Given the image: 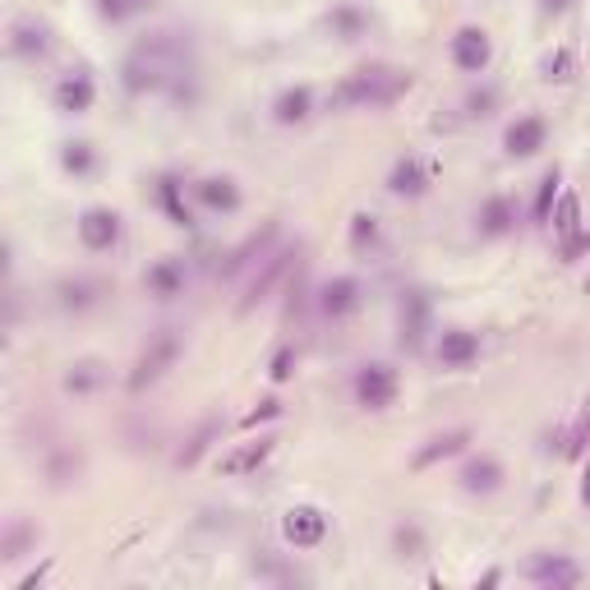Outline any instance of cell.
Masks as SVG:
<instances>
[{
  "label": "cell",
  "mask_w": 590,
  "mask_h": 590,
  "mask_svg": "<svg viewBox=\"0 0 590 590\" xmlns=\"http://www.w3.org/2000/svg\"><path fill=\"white\" fill-rule=\"evenodd\" d=\"M158 204H162V212L171 217L176 227H194V212H189V204H185V189H181V181L176 176H162L158 181Z\"/></svg>",
  "instance_id": "484cf974"
},
{
  "label": "cell",
  "mask_w": 590,
  "mask_h": 590,
  "mask_svg": "<svg viewBox=\"0 0 590 590\" xmlns=\"http://www.w3.org/2000/svg\"><path fill=\"white\" fill-rule=\"evenodd\" d=\"M351 250L356 254H374L379 250V217L374 212H356L351 217Z\"/></svg>",
  "instance_id": "e575fe53"
},
{
  "label": "cell",
  "mask_w": 590,
  "mask_h": 590,
  "mask_svg": "<svg viewBox=\"0 0 590 590\" xmlns=\"http://www.w3.org/2000/svg\"><path fill=\"white\" fill-rule=\"evenodd\" d=\"M28 544H37V531L28 527V521H10V527H5V540H0V558H5V563H14V558H24V549H28Z\"/></svg>",
  "instance_id": "836d02e7"
},
{
  "label": "cell",
  "mask_w": 590,
  "mask_h": 590,
  "mask_svg": "<svg viewBox=\"0 0 590 590\" xmlns=\"http://www.w3.org/2000/svg\"><path fill=\"white\" fill-rule=\"evenodd\" d=\"M402 346L406 351H420L425 337H429V296L425 291H402Z\"/></svg>",
  "instance_id": "4fadbf2b"
},
{
  "label": "cell",
  "mask_w": 590,
  "mask_h": 590,
  "mask_svg": "<svg viewBox=\"0 0 590 590\" xmlns=\"http://www.w3.org/2000/svg\"><path fill=\"white\" fill-rule=\"evenodd\" d=\"M360 300H365V287H360V277H333V281H323L314 304H319V314L323 319H351L360 310Z\"/></svg>",
  "instance_id": "ba28073f"
},
{
  "label": "cell",
  "mask_w": 590,
  "mask_h": 590,
  "mask_svg": "<svg viewBox=\"0 0 590 590\" xmlns=\"http://www.w3.org/2000/svg\"><path fill=\"white\" fill-rule=\"evenodd\" d=\"M475 360H479V333H471V327H448V333H439L443 369H471Z\"/></svg>",
  "instance_id": "ac0fdd59"
},
{
  "label": "cell",
  "mask_w": 590,
  "mask_h": 590,
  "mask_svg": "<svg viewBox=\"0 0 590 590\" xmlns=\"http://www.w3.org/2000/svg\"><path fill=\"white\" fill-rule=\"evenodd\" d=\"M47 572H51V558H47V563H42V567H33V572H28L24 581H19V590H37L42 581H47Z\"/></svg>",
  "instance_id": "7bdbcfd3"
},
{
  "label": "cell",
  "mask_w": 590,
  "mask_h": 590,
  "mask_svg": "<svg viewBox=\"0 0 590 590\" xmlns=\"http://www.w3.org/2000/svg\"><path fill=\"white\" fill-rule=\"evenodd\" d=\"M296 369H300V351H296V346H277V356L268 360V379L273 383H291Z\"/></svg>",
  "instance_id": "d590c367"
},
{
  "label": "cell",
  "mask_w": 590,
  "mask_h": 590,
  "mask_svg": "<svg viewBox=\"0 0 590 590\" xmlns=\"http://www.w3.org/2000/svg\"><path fill=\"white\" fill-rule=\"evenodd\" d=\"M586 448H590V397L581 402L577 420L567 425V433H563V456H567V462H581Z\"/></svg>",
  "instance_id": "f1b7e54d"
},
{
  "label": "cell",
  "mask_w": 590,
  "mask_h": 590,
  "mask_svg": "<svg viewBox=\"0 0 590 590\" xmlns=\"http://www.w3.org/2000/svg\"><path fill=\"white\" fill-rule=\"evenodd\" d=\"M281 410H287V406H281L277 397H264L254 410L240 415V429H258V425H268V420H281Z\"/></svg>",
  "instance_id": "8d00e7d4"
},
{
  "label": "cell",
  "mask_w": 590,
  "mask_h": 590,
  "mask_svg": "<svg viewBox=\"0 0 590 590\" xmlns=\"http://www.w3.org/2000/svg\"><path fill=\"white\" fill-rule=\"evenodd\" d=\"M581 502L590 508V462H586V471H581Z\"/></svg>",
  "instance_id": "f6af8a7d"
},
{
  "label": "cell",
  "mask_w": 590,
  "mask_h": 590,
  "mask_svg": "<svg viewBox=\"0 0 590 590\" xmlns=\"http://www.w3.org/2000/svg\"><path fill=\"white\" fill-rule=\"evenodd\" d=\"M544 143H549V125H544V116H517L508 125V135H502L508 158H535Z\"/></svg>",
  "instance_id": "5bb4252c"
},
{
  "label": "cell",
  "mask_w": 590,
  "mask_h": 590,
  "mask_svg": "<svg viewBox=\"0 0 590 590\" xmlns=\"http://www.w3.org/2000/svg\"><path fill=\"white\" fill-rule=\"evenodd\" d=\"M351 387H356V402L365 410H387L392 402L402 397V374L387 360H369V365L356 369V383Z\"/></svg>",
  "instance_id": "3957f363"
},
{
  "label": "cell",
  "mask_w": 590,
  "mask_h": 590,
  "mask_svg": "<svg viewBox=\"0 0 590 590\" xmlns=\"http://www.w3.org/2000/svg\"><path fill=\"white\" fill-rule=\"evenodd\" d=\"M558 194H563V171L558 166H549L544 171V181H540V189H535V227H549V212H554V204H558Z\"/></svg>",
  "instance_id": "f546056e"
},
{
  "label": "cell",
  "mask_w": 590,
  "mask_h": 590,
  "mask_svg": "<svg viewBox=\"0 0 590 590\" xmlns=\"http://www.w3.org/2000/svg\"><path fill=\"white\" fill-rule=\"evenodd\" d=\"M102 296H106V281H97V277H65V281H56V304H60V310L83 314V310H93Z\"/></svg>",
  "instance_id": "ffe728a7"
},
{
  "label": "cell",
  "mask_w": 590,
  "mask_h": 590,
  "mask_svg": "<svg viewBox=\"0 0 590 590\" xmlns=\"http://www.w3.org/2000/svg\"><path fill=\"white\" fill-rule=\"evenodd\" d=\"M365 28H369V14L360 5H337L327 14V33L337 42H356V37H365Z\"/></svg>",
  "instance_id": "83f0119b"
},
{
  "label": "cell",
  "mask_w": 590,
  "mask_h": 590,
  "mask_svg": "<svg viewBox=\"0 0 590 590\" xmlns=\"http://www.w3.org/2000/svg\"><path fill=\"white\" fill-rule=\"evenodd\" d=\"M296 258H300V245H291V250H277V254H268V258H264V268L254 273V281H250L245 300L235 304V314H240V319H245V314H254L258 304H264V300L273 296V287H277V281L287 277V268L296 264Z\"/></svg>",
  "instance_id": "5b68a950"
},
{
  "label": "cell",
  "mask_w": 590,
  "mask_h": 590,
  "mask_svg": "<svg viewBox=\"0 0 590 590\" xmlns=\"http://www.w3.org/2000/svg\"><path fill=\"white\" fill-rule=\"evenodd\" d=\"M502 479H508V471H502V462H498V456H489V452L471 456V462L456 471V485H462L466 494H479V498L498 494V489H502Z\"/></svg>",
  "instance_id": "7c38bea8"
},
{
  "label": "cell",
  "mask_w": 590,
  "mask_h": 590,
  "mask_svg": "<svg viewBox=\"0 0 590 590\" xmlns=\"http://www.w3.org/2000/svg\"><path fill=\"white\" fill-rule=\"evenodd\" d=\"M106 365L102 360H74L70 365V374H65V392H74V397H89V392L106 387Z\"/></svg>",
  "instance_id": "d4e9b609"
},
{
  "label": "cell",
  "mask_w": 590,
  "mask_h": 590,
  "mask_svg": "<svg viewBox=\"0 0 590 590\" xmlns=\"http://www.w3.org/2000/svg\"><path fill=\"white\" fill-rule=\"evenodd\" d=\"M51 51V33L37 24V19H14L10 24V56L19 60H42Z\"/></svg>",
  "instance_id": "d6986e66"
},
{
  "label": "cell",
  "mask_w": 590,
  "mask_h": 590,
  "mask_svg": "<svg viewBox=\"0 0 590 590\" xmlns=\"http://www.w3.org/2000/svg\"><path fill=\"white\" fill-rule=\"evenodd\" d=\"M581 254H590V231H586V227H581L572 240H563V245H558V258H563V264H577Z\"/></svg>",
  "instance_id": "ab89813d"
},
{
  "label": "cell",
  "mask_w": 590,
  "mask_h": 590,
  "mask_svg": "<svg viewBox=\"0 0 590 590\" xmlns=\"http://www.w3.org/2000/svg\"><path fill=\"white\" fill-rule=\"evenodd\" d=\"M410 74L406 70H392V65H360V70H351L342 83H337V93L327 97V106H392V102H402L410 93Z\"/></svg>",
  "instance_id": "6da1fadb"
},
{
  "label": "cell",
  "mask_w": 590,
  "mask_h": 590,
  "mask_svg": "<svg viewBox=\"0 0 590 590\" xmlns=\"http://www.w3.org/2000/svg\"><path fill=\"white\" fill-rule=\"evenodd\" d=\"M572 74H577V51L572 47H554L549 56L540 60V79L544 83H567Z\"/></svg>",
  "instance_id": "1f68e13d"
},
{
  "label": "cell",
  "mask_w": 590,
  "mask_h": 590,
  "mask_svg": "<svg viewBox=\"0 0 590 590\" xmlns=\"http://www.w3.org/2000/svg\"><path fill=\"white\" fill-rule=\"evenodd\" d=\"M60 166L70 171V176H93V166H97V152L89 139H70L60 148Z\"/></svg>",
  "instance_id": "4dcf8cb0"
},
{
  "label": "cell",
  "mask_w": 590,
  "mask_h": 590,
  "mask_svg": "<svg viewBox=\"0 0 590 590\" xmlns=\"http://www.w3.org/2000/svg\"><path fill=\"white\" fill-rule=\"evenodd\" d=\"M466 443H471V429H466V425L433 433V439H429L425 448H415V456H410V471H429V466H439V462H448V456L466 452Z\"/></svg>",
  "instance_id": "2e32d148"
},
{
  "label": "cell",
  "mask_w": 590,
  "mask_h": 590,
  "mask_svg": "<svg viewBox=\"0 0 590 590\" xmlns=\"http://www.w3.org/2000/svg\"><path fill=\"white\" fill-rule=\"evenodd\" d=\"M97 14L112 19V24H120V19H129V5H125V0H97Z\"/></svg>",
  "instance_id": "b9f144b4"
},
{
  "label": "cell",
  "mask_w": 590,
  "mask_h": 590,
  "mask_svg": "<svg viewBox=\"0 0 590 590\" xmlns=\"http://www.w3.org/2000/svg\"><path fill=\"white\" fill-rule=\"evenodd\" d=\"M549 227H554L558 240H572V235L581 231V199H577L572 189L558 194V204H554V212H549Z\"/></svg>",
  "instance_id": "4316f807"
},
{
  "label": "cell",
  "mask_w": 590,
  "mask_h": 590,
  "mask_svg": "<svg viewBox=\"0 0 590 590\" xmlns=\"http://www.w3.org/2000/svg\"><path fill=\"white\" fill-rule=\"evenodd\" d=\"M277 231H281L277 222H264L258 231H250V235L240 240V245L227 254V264H222V277H240V273H245V268L254 264V258H268V250H273Z\"/></svg>",
  "instance_id": "9a60e30c"
},
{
  "label": "cell",
  "mask_w": 590,
  "mask_h": 590,
  "mask_svg": "<svg viewBox=\"0 0 590 590\" xmlns=\"http://www.w3.org/2000/svg\"><path fill=\"white\" fill-rule=\"evenodd\" d=\"M517 222H521V204L512 199V194H489V199L479 204V212H475L479 235H508Z\"/></svg>",
  "instance_id": "e0dca14e"
},
{
  "label": "cell",
  "mask_w": 590,
  "mask_h": 590,
  "mask_svg": "<svg viewBox=\"0 0 590 590\" xmlns=\"http://www.w3.org/2000/svg\"><path fill=\"white\" fill-rule=\"evenodd\" d=\"M125 5H129V14H139V10H152L158 0H125Z\"/></svg>",
  "instance_id": "bcb514c9"
},
{
  "label": "cell",
  "mask_w": 590,
  "mask_h": 590,
  "mask_svg": "<svg viewBox=\"0 0 590 590\" xmlns=\"http://www.w3.org/2000/svg\"><path fill=\"white\" fill-rule=\"evenodd\" d=\"M494 60V37L479 28V24H462L452 33V65L466 74H485Z\"/></svg>",
  "instance_id": "8992f818"
},
{
  "label": "cell",
  "mask_w": 590,
  "mask_h": 590,
  "mask_svg": "<svg viewBox=\"0 0 590 590\" xmlns=\"http://www.w3.org/2000/svg\"><path fill=\"white\" fill-rule=\"evenodd\" d=\"M47 475H51V485H70V475H79V456L74 452H60Z\"/></svg>",
  "instance_id": "60d3db41"
},
{
  "label": "cell",
  "mask_w": 590,
  "mask_h": 590,
  "mask_svg": "<svg viewBox=\"0 0 590 590\" xmlns=\"http://www.w3.org/2000/svg\"><path fill=\"white\" fill-rule=\"evenodd\" d=\"M314 112V93H310V83H296V89H287L277 102H273V120L277 125H304Z\"/></svg>",
  "instance_id": "cb8c5ba5"
},
{
  "label": "cell",
  "mask_w": 590,
  "mask_h": 590,
  "mask_svg": "<svg viewBox=\"0 0 590 590\" xmlns=\"http://www.w3.org/2000/svg\"><path fill=\"white\" fill-rule=\"evenodd\" d=\"M273 448H277V439H258V443H240L235 452H227L222 462H217V471L222 475H250V471H258L273 456Z\"/></svg>",
  "instance_id": "603a6c76"
},
{
  "label": "cell",
  "mask_w": 590,
  "mask_h": 590,
  "mask_svg": "<svg viewBox=\"0 0 590 590\" xmlns=\"http://www.w3.org/2000/svg\"><path fill=\"white\" fill-rule=\"evenodd\" d=\"M281 540L291 549H319L327 540V512L314 508V502H296V508L281 512Z\"/></svg>",
  "instance_id": "277c9868"
},
{
  "label": "cell",
  "mask_w": 590,
  "mask_h": 590,
  "mask_svg": "<svg viewBox=\"0 0 590 590\" xmlns=\"http://www.w3.org/2000/svg\"><path fill=\"white\" fill-rule=\"evenodd\" d=\"M521 577L535 581V586H554V590H567L581 581V567L567 558V554H531L527 567H521Z\"/></svg>",
  "instance_id": "30bf717a"
},
{
  "label": "cell",
  "mask_w": 590,
  "mask_h": 590,
  "mask_svg": "<svg viewBox=\"0 0 590 590\" xmlns=\"http://www.w3.org/2000/svg\"><path fill=\"white\" fill-rule=\"evenodd\" d=\"M567 5H572V0H540V10H544V14H563Z\"/></svg>",
  "instance_id": "ee69618b"
},
{
  "label": "cell",
  "mask_w": 590,
  "mask_h": 590,
  "mask_svg": "<svg viewBox=\"0 0 590 590\" xmlns=\"http://www.w3.org/2000/svg\"><path fill=\"white\" fill-rule=\"evenodd\" d=\"M176 360H181V333H171V327L152 333L148 346L139 351V360H135V374H129V392H143L148 383H158Z\"/></svg>",
  "instance_id": "7a4b0ae2"
},
{
  "label": "cell",
  "mask_w": 590,
  "mask_h": 590,
  "mask_svg": "<svg viewBox=\"0 0 590 590\" xmlns=\"http://www.w3.org/2000/svg\"><path fill=\"white\" fill-rule=\"evenodd\" d=\"M498 112V93L494 89H475L471 97H466V116L471 120H489Z\"/></svg>",
  "instance_id": "74e56055"
},
{
  "label": "cell",
  "mask_w": 590,
  "mask_h": 590,
  "mask_svg": "<svg viewBox=\"0 0 590 590\" xmlns=\"http://www.w3.org/2000/svg\"><path fill=\"white\" fill-rule=\"evenodd\" d=\"M194 199L212 212H235L240 208V185L231 176H204V181H194Z\"/></svg>",
  "instance_id": "7402d4cb"
},
{
  "label": "cell",
  "mask_w": 590,
  "mask_h": 590,
  "mask_svg": "<svg viewBox=\"0 0 590 590\" xmlns=\"http://www.w3.org/2000/svg\"><path fill=\"white\" fill-rule=\"evenodd\" d=\"M433 176H439V162H425V158H415V152H406V158H397V166H392L387 194H397V199H420V194H429Z\"/></svg>",
  "instance_id": "52a82bcc"
},
{
  "label": "cell",
  "mask_w": 590,
  "mask_h": 590,
  "mask_svg": "<svg viewBox=\"0 0 590 590\" xmlns=\"http://www.w3.org/2000/svg\"><path fill=\"white\" fill-rule=\"evenodd\" d=\"M51 102H56V112L60 116H89L93 112V102H97V83L89 74H65L56 89H51Z\"/></svg>",
  "instance_id": "8fae6325"
},
{
  "label": "cell",
  "mask_w": 590,
  "mask_h": 590,
  "mask_svg": "<svg viewBox=\"0 0 590 590\" xmlns=\"http://www.w3.org/2000/svg\"><path fill=\"white\" fill-rule=\"evenodd\" d=\"M143 287H148V296H158V300H176L185 291V264L181 258H158V264L143 273Z\"/></svg>",
  "instance_id": "44dd1931"
},
{
  "label": "cell",
  "mask_w": 590,
  "mask_h": 590,
  "mask_svg": "<svg viewBox=\"0 0 590 590\" xmlns=\"http://www.w3.org/2000/svg\"><path fill=\"white\" fill-rule=\"evenodd\" d=\"M586 296H590V277H586Z\"/></svg>",
  "instance_id": "7dc6e473"
},
{
  "label": "cell",
  "mask_w": 590,
  "mask_h": 590,
  "mask_svg": "<svg viewBox=\"0 0 590 590\" xmlns=\"http://www.w3.org/2000/svg\"><path fill=\"white\" fill-rule=\"evenodd\" d=\"M217 433H222V420H204L199 429H194V439L181 448V456H176V466L181 471H189V466H199V456L208 452V443L217 439Z\"/></svg>",
  "instance_id": "d6a6232c"
},
{
  "label": "cell",
  "mask_w": 590,
  "mask_h": 590,
  "mask_svg": "<svg viewBox=\"0 0 590 590\" xmlns=\"http://www.w3.org/2000/svg\"><path fill=\"white\" fill-rule=\"evenodd\" d=\"M397 554H402V558H420V554H425V535H420V527H415V521L397 527Z\"/></svg>",
  "instance_id": "f35d334b"
},
{
  "label": "cell",
  "mask_w": 590,
  "mask_h": 590,
  "mask_svg": "<svg viewBox=\"0 0 590 590\" xmlns=\"http://www.w3.org/2000/svg\"><path fill=\"white\" fill-rule=\"evenodd\" d=\"M79 240H83V250H93V254L116 250V240H120V212L116 208H83L79 212Z\"/></svg>",
  "instance_id": "9c48e42d"
}]
</instances>
